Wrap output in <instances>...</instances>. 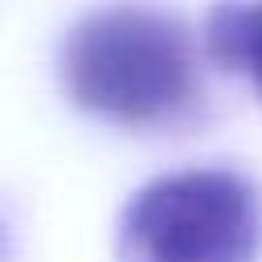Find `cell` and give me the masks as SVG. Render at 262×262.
<instances>
[{
  "label": "cell",
  "instance_id": "obj_1",
  "mask_svg": "<svg viewBox=\"0 0 262 262\" xmlns=\"http://www.w3.org/2000/svg\"><path fill=\"white\" fill-rule=\"evenodd\" d=\"M57 70L78 111L119 127H164L201 102L192 33L151 4L86 12L66 33Z\"/></svg>",
  "mask_w": 262,
  "mask_h": 262
},
{
  "label": "cell",
  "instance_id": "obj_2",
  "mask_svg": "<svg viewBox=\"0 0 262 262\" xmlns=\"http://www.w3.org/2000/svg\"><path fill=\"white\" fill-rule=\"evenodd\" d=\"M262 196L229 168H184L147 180L123 209L119 262H254Z\"/></svg>",
  "mask_w": 262,
  "mask_h": 262
},
{
  "label": "cell",
  "instance_id": "obj_3",
  "mask_svg": "<svg viewBox=\"0 0 262 262\" xmlns=\"http://www.w3.org/2000/svg\"><path fill=\"white\" fill-rule=\"evenodd\" d=\"M205 49L221 70L254 82L262 94V0H221L205 16Z\"/></svg>",
  "mask_w": 262,
  "mask_h": 262
}]
</instances>
